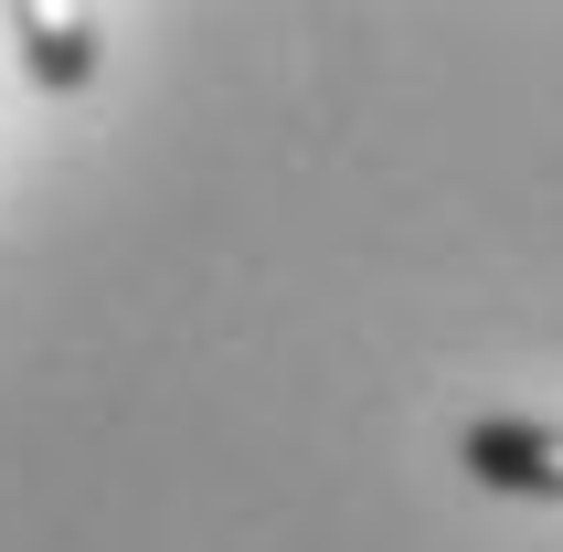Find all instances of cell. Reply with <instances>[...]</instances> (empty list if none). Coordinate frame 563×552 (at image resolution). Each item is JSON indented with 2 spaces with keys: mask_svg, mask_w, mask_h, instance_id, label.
<instances>
[{
  "mask_svg": "<svg viewBox=\"0 0 563 552\" xmlns=\"http://www.w3.org/2000/svg\"><path fill=\"white\" fill-rule=\"evenodd\" d=\"M457 467L478 489H542L563 499V426H532V415H478L457 435Z\"/></svg>",
  "mask_w": 563,
  "mask_h": 552,
  "instance_id": "cell-1",
  "label": "cell"
},
{
  "mask_svg": "<svg viewBox=\"0 0 563 552\" xmlns=\"http://www.w3.org/2000/svg\"><path fill=\"white\" fill-rule=\"evenodd\" d=\"M11 32L43 86H86L96 75V11H43V0H11Z\"/></svg>",
  "mask_w": 563,
  "mask_h": 552,
  "instance_id": "cell-2",
  "label": "cell"
}]
</instances>
